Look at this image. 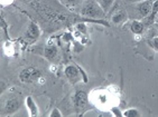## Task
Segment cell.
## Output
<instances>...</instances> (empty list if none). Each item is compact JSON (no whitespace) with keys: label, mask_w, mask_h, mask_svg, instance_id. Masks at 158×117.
<instances>
[{"label":"cell","mask_w":158,"mask_h":117,"mask_svg":"<svg viewBox=\"0 0 158 117\" xmlns=\"http://www.w3.org/2000/svg\"><path fill=\"white\" fill-rule=\"evenodd\" d=\"M21 106V100L15 97H10L5 102L2 111H1V115H12L15 114L16 111H18Z\"/></svg>","instance_id":"cell-4"},{"label":"cell","mask_w":158,"mask_h":117,"mask_svg":"<svg viewBox=\"0 0 158 117\" xmlns=\"http://www.w3.org/2000/svg\"><path fill=\"white\" fill-rule=\"evenodd\" d=\"M89 103V97L88 94L83 92V90H79L74 94L73 96V104L75 107L76 111H81L86 107V104Z\"/></svg>","instance_id":"cell-5"},{"label":"cell","mask_w":158,"mask_h":117,"mask_svg":"<svg viewBox=\"0 0 158 117\" xmlns=\"http://www.w3.org/2000/svg\"><path fill=\"white\" fill-rule=\"evenodd\" d=\"M155 24H156V26H157V27H158V17L155 19Z\"/></svg>","instance_id":"cell-23"},{"label":"cell","mask_w":158,"mask_h":117,"mask_svg":"<svg viewBox=\"0 0 158 117\" xmlns=\"http://www.w3.org/2000/svg\"><path fill=\"white\" fill-rule=\"evenodd\" d=\"M143 29H145L143 22H141L140 20H137V19H135V20L131 21L130 30L134 35H141V33H143Z\"/></svg>","instance_id":"cell-11"},{"label":"cell","mask_w":158,"mask_h":117,"mask_svg":"<svg viewBox=\"0 0 158 117\" xmlns=\"http://www.w3.org/2000/svg\"><path fill=\"white\" fill-rule=\"evenodd\" d=\"M76 29H77V31H80V33L86 35V25H85L84 22H80V24L76 25Z\"/></svg>","instance_id":"cell-17"},{"label":"cell","mask_w":158,"mask_h":117,"mask_svg":"<svg viewBox=\"0 0 158 117\" xmlns=\"http://www.w3.org/2000/svg\"><path fill=\"white\" fill-rule=\"evenodd\" d=\"M25 106H26V108H27L29 116H38V115H40L38 106H37L35 99H34L31 96L26 97V99H25Z\"/></svg>","instance_id":"cell-8"},{"label":"cell","mask_w":158,"mask_h":117,"mask_svg":"<svg viewBox=\"0 0 158 117\" xmlns=\"http://www.w3.org/2000/svg\"><path fill=\"white\" fill-rule=\"evenodd\" d=\"M63 39H64V41L65 42H69V41H72L73 40V37H72V35L71 33H64V36H63Z\"/></svg>","instance_id":"cell-19"},{"label":"cell","mask_w":158,"mask_h":117,"mask_svg":"<svg viewBox=\"0 0 158 117\" xmlns=\"http://www.w3.org/2000/svg\"><path fill=\"white\" fill-rule=\"evenodd\" d=\"M158 15V0L154 1L152 2V12H150V15L148 16L149 17V22H152V20H155L156 17Z\"/></svg>","instance_id":"cell-14"},{"label":"cell","mask_w":158,"mask_h":117,"mask_svg":"<svg viewBox=\"0 0 158 117\" xmlns=\"http://www.w3.org/2000/svg\"><path fill=\"white\" fill-rule=\"evenodd\" d=\"M136 7H137V11L141 17L146 18L150 15L152 8V0H143V1H140V2L136 3Z\"/></svg>","instance_id":"cell-7"},{"label":"cell","mask_w":158,"mask_h":117,"mask_svg":"<svg viewBox=\"0 0 158 117\" xmlns=\"http://www.w3.org/2000/svg\"><path fill=\"white\" fill-rule=\"evenodd\" d=\"M111 113L113 114V116H122V111H120L117 107H113Z\"/></svg>","instance_id":"cell-20"},{"label":"cell","mask_w":158,"mask_h":117,"mask_svg":"<svg viewBox=\"0 0 158 117\" xmlns=\"http://www.w3.org/2000/svg\"><path fill=\"white\" fill-rule=\"evenodd\" d=\"M116 0H98V2L100 3V6L102 7V9L106 11V14L111 9V7L113 6Z\"/></svg>","instance_id":"cell-12"},{"label":"cell","mask_w":158,"mask_h":117,"mask_svg":"<svg viewBox=\"0 0 158 117\" xmlns=\"http://www.w3.org/2000/svg\"><path fill=\"white\" fill-rule=\"evenodd\" d=\"M80 45H81V44H79V42H75V44H74V51H75V53H80V51L83 49L82 46H80Z\"/></svg>","instance_id":"cell-21"},{"label":"cell","mask_w":158,"mask_h":117,"mask_svg":"<svg viewBox=\"0 0 158 117\" xmlns=\"http://www.w3.org/2000/svg\"><path fill=\"white\" fill-rule=\"evenodd\" d=\"M64 72H65V76L67 77V79L72 83V84H76L79 81H84L86 83L88 81V77L85 76L84 72L82 69H80L75 65H69V66L65 67L64 69Z\"/></svg>","instance_id":"cell-2"},{"label":"cell","mask_w":158,"mask_h":117,"mask_svg":"<svg viewBox=\"0 0 158 117\" xmlns=\"http://www.w3.org/2000/svg\"><path fill=\"white\" fill-rule=\"evenodd\" d=\"M49 116L51 117H62L63 115H62L61 111H60L58 108H53V111L49 113Z\"/></svg>","instance_id":"cell-18"},{"label":"cell","mask_w":158,"mask_h":117,"mask_svg":"<svg viewBox=\"0 0 158 117\" xmlns=\"http://www.w3.org/2000/svg\"><path fill=\"white\" fill-rule=\"evenodd\" d=\"M111 20L114 25H121L125 24L126 21L128 20V15L125 10H119L116 14H113L111 17Z\"/></svg>","instance_id":"cell-10"},{"label":"cell","mask_w":158,"mask_h":117,"mask_svg":"<svg viewBox=\"0 0 158 117\" xmlns=\"http://www.w3.org/2000/svg\"><path fill=\"white\" fill-rule=\"evenodd\" d=\"M140 111H138L137 108H128L126 109L125 111H122V116L125 117H137V116H140Z\"/></svg>","instance_id":"cell-13"},{"label":"cell","mask_w":158,"mask_h":117,"mask_svg":"<svg viewBox=\"0 0 158 117\" xmlns=\"http://www.w3.org/2000/svg\"><path fill=\"white\" fill-rule=\"evenodd\" d=\"M80 14L83 17L90 18L92 20L102 19L106 16V11L102 9L98 0H84L80 9Z\"/></svg>","instance_id":"cell-1"},{"label":"cell","mask_w":158,"mask_h":117,"mask_svg":"<svg viewBox=\"0 0 158 117\" xmlns=\"http://www.w3.org/2000/svg\"><path fill=\"white\" fill-rule=\"evenodd\" d=\"M149 46H150L156 53H158V36L152 37V38L149 40Z\"/></svg>","instance_id":"cell-15"},{"label":"cell","mask_w":158,"mask_h":117,"mask_svg":"<svg viewBox=\"0 0 158 117\" xmlns=\"http://www.w3.org/2000/svg\"><path fill=\"white\" fill-rule=\"evenodd\" d=\"M40 29L38 27V25L36 22H33L31 21L29 26L27 27V30H26V33H25V38L28 39L31 42H34L35 40L40 38Z\"/></svg>","instance_id":"cell-6"},{"label":"cell","mask_w":158,"mask_h":117,"mask_svg":"<svg viewBox=\"0 0 158 117\" xmlns=\"http://www.w3.org/2000/svg\"><path fill=\"white\" fill-rule=\"evenodd\" d=\"M19 79L23 83H36L43 79L42 72L35 67H27L19 72Z\"/></svg>","instance_id":"cell-3"},{"label":"cell","mask_w":158,"mask_h":117,"mask_svg":"<svg viewBox=\"0 0 158 117\" xmlns=\"http://www.w3.org/2000/svg\"><path fill=\"white\" fill-rule=\"evenodd\" d=\"M44 56L51 61L54 60L58 56V47L56 45H54V44L46 45L45 49H44Z\"/></svg>","instance_id":"cell-9"},{"label":"cell","mask_w":158,"mask_h":117,"mask_svg":"<svg viewBox=\"0 0 158 117\" xmlns=\"http://www.w3.org/2000/svg\"><path fill=\"white\" fill-rule=\"evenodd\" d=\"M62 3H63L64 6L66 7H74L75 5H77L79 3L80 0H60Z\"/></svg>","instance_id":"cell-16"},{"label":"cell","mask_w":158,"mask_h":117,"mask_svg":"<svg viewBox=\"0 0 158 117\" xmlns=\"http://www.w3.org/2000/svg\"><path fill=\"white\" fill-rule=\"evenodd\" d=\"M128 1L131 3H138V2H140V1H143V0H128Z\"/></svg>","instance_id":"cell-22"}]
</instances>
